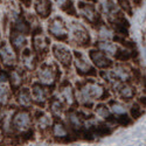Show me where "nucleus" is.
Here are the masks:
<instances>
[{
  "mask_svg": "<svg viewBox=\"0 0 146 146\" xmlns=\"http://www.w3.org/2000/svg\"><path fill=\"white\" fill-rule=\"evenodd\" d=\"M75 96L80 104L86 108H91L95 101H103L109 97V92L102 83L89 78L78 84Z\"/></svg>",
  "mask_w": 146,
  "mask_h": 146,
  "instance_id": "f257e3e1",
  "label": "nucleus"
},
{
  "mask_svg": "<svg viewBox=\"0 0 146 146\" xmlns=\"http://www.w3.org/2000/svg\"><path fill=\"white\" fill-rule=\"evenodd\" d=\"M33 117L28 109H19L17 110L11 120V126L14 132H18L20 137L32 131Z\"/></svg>",
  "mask_w": 146,
  "mask_h": 146,
  "instance_id": "f03ea898",
  "label": "nucleus"
},
{
  "mask_svg": "<svg viewBox=\"0 0 146 146\" xmlns=\"http://www.w3.org/2000/svg\"><path fill=\"white\" fill-rule=\"evenodd\" d=\"M68 36L75 44H78L81 47L89 46L91 41L88 29L78 21L70 22V26L68 28Z\"/></svg>",
  "mask_w": 146,
  "mask_h": 146,
  "instance_id": "7ed1b4c3",
  "label": "nucleus"
},
{
  "mask_svg": "<svg viewBox=\"0 0 146 146\" xmlns=\"http://www.w3.org/2000/svg\"><path fill=\"white\" fill-rule=\"evenodd\" d=\"M60 76L58 67L54 63H42L38 70L39 83L46 87H54Z\"/></svg>",
  "mask_w": 146,
  "mask_h": 146,
  "instance_id": "20e7f679",
  "label": "nucleus"
},
{
  "mask_svg": "<svg viewBox=\"0 0 146 146\" xmlns=\"http://www.w3.org/2000/svg\"><path fill=\"white\" fill-rule=\"evenodd\" d=\"M48 32L49 34L58 41H67L68 40V26L66 21L60 18L54 17L48 22Z\"/></svg>",
  "mask_w": 146,
  "mask_h": 146,
  "instance_id": "39448f33",
  "label": "nucleus"
},
{
  "mask_svg": "<svg viewBox=\"0 0 146 146\" xmlns=\"http://www.w3.org/2000/svg\"><path fill=\"white\" fill-rule=\"evenodd\" d=\"M74 64L76 68L77 74L81 76H96L97 72L91 62L87 58V56L81 52H74Z\"/></svg>",
  "mask_w": 146,
  "mask_h": 146,
  "instance_id": "423d86ee",
  "label": "nucleus"
},
{
  "mask_svg": "<svg viewBox=\"0 0 146 146\" xmlns=\"http://www.w3.org/2000/svg\"><path fill=\"white\" fill-rule=\"evenodd\" d=\"M52 53L57 62L66 69H69L72 62V54L70 49L62 43H54L52 46Z\"/></svg>",
  "mask_w": 146,
  "mask_h": 146,
  "instance_id": "0eeeda50",
  "label": "nucleus"
},
{
  "mask_svg": "<svg viewBox=\"0 0 146 146\" xmlns=\"http://www.w3.org/2000/svg\"><path fill=\"white\" fill-rule=\"evenodd\" d=\"M52 136L56 141L60 143H68V141H74L75 138L71 135L70 130L68 126L61 120H55L53 121L52 127H50Z\"/></svg>",
  "mask_w": 146,
  "mask_h": 146,
  "instance_id": "6e6552de",
  "label": "nucleus"
},
{
  "mask_svg": "<svg viewBox=\"0 0 146 146\" xmlns=\"http://www.w3.org/2000/svg\"><path fill=\"white\" fill-rule=\"evenodd\" d=\"M32 44H33V50L35 54H38L39 56H44L49 52L50 40L47 35L43 34L42 29H39L38 32H34L33 34Z\"/></svg>",
  "mask_w": 146,
  "mask_h": 146,
  "instance_id": "1a4fd4ad",
  "label": "nucleus"
},
{
  "mask_svg": "<svg viewBox=\"0 0 146 146\" xmlns=\"http://www.w3.org/2000/svg\"><path fill=\"white\" fill-rule=\"evenodd\" d=\"M57 98L62 102L64 105H69L72 106L76 104V96H75V90L72 88V86L68 82H63L62 84L60 86L58 89V95H57Z\"/></svg>",
  "mask_w": 146,
  "mask_h": 146,
  "instance_id": "9d476101",
  "label": "nucleus"
},
{
  "mask_svg": "<svg viewBox=\"0 0 146 146\" xmlns=\"http://www.w3.org/2000/svg\"><path fill=\"white\" fill-rule=\"evenodd\" d=\"M17 53L13 50L12 48L6 41H1L0 42V61L1 63L7 67H14V64L17 63Z\"/></svg>",
  "mask_w": 146,
  "mask_h": 146,
  "instance_id": "9b49d317",
  "label": "nucleus"
},
{
  "mask_svg": "<svg viewBox=\"0 0 146 146\" xmlns=\"http://www.w3.org/2000/svg\"><path fill=\"white\" fill-rule=\"evenodd\" d=\"M78 12L80 14L86 19L91 25H101V17L98 14V12L96 11L95 6L87 4V3H80L78 4Z\"/></svg>",
  "mask_w": 146,
  "mask_h": 146,
  "instance_id": "f8f14e48",
  "label": "nucleus"
},
{
  "mask_svg": "<svg viewBox=\"0 0 146 146\" xmlns=\"http://www.w3.org/2000/svg\"><path fill=\"white\" fill-rule=\"evenodd\" d=\"M111 88L113 89V91L117 94V96L120 100H123L125 102L131 101L136 95V89L129 82H118L113 86H111Z\"/></svg>",
  "mask_w": 146,
  "mask_h": 146,
  "instance_id": "ddd939ff",
  "label": "nucleus"
},
{
  "mask_svg": "<svg viewBox=\"0 0 146 146\" xmlns=\"http://www.w3.org/2000/svg\"><path fill=\"white\" fill-rule=\"evenodd\" d=\"M89 58L94 63L95 67H97L98 69H109L113 66L112 61L109 58V56H106L104 53H102L98 49H91L89 50Z\"/></svg>",
  "mask_w": 146,
  "mask_h": 146,
  "instance_id": "4468645a",
  "label": "nucleus"
},
{
  "mask_svg": "<svg viewBox=\"0 0 146 146\" xmlns=\"http://www.w3.org/2000/svg\"><path fill=\"white\" fill-rule=\"evenodd\" d=\"M31 94H32L33 101L40 106H43L47 103L48 96H49L47 87L43 86V84H41V83H39V82H35V83L32 84Z\"/></svg>",
  "mask_w": 146,
  "mask_h": 146,
  "instance_id": "2eb2a0df",
  "label": "nucleus"
},
{
  "mask_svg": "<svg viewBox=\"0 0 146 146\" xmlns=\"http://www.w3.org/2000/svg\"><path fill=\"white\" fill-rule=\"evenodd\" d=\"M34 118H35L36 126H38V129L41 132L50 130L52 124H53V117L50 115H48L47 112H44L42 110H39V111H36Z\"/></svg>",
  "mask_w": 146,
  "mask_h": 146,
  "instance_id": "dca6fc26",
  "label": "nucleus"
},
{
  "mask_svg": "<svg viewBox=\"0 0 146 146\" xmlns=\"http://www.w3.org/2000/svg\"><path fill=\"white\" fill-rule=\"evenodd\" d=\"M27 43H28L27 35L17 33V32L11 33V47L13 48V50L15 53H21L26 48Z\"/></svg>",
  "mask_w": 146,
  "mask_h": 146,
  "instance_id": "f3484780",
  "label": "nucleus"
},
{
  "mask_svg": "<svg viewBox=\"0 0 146 146\" xmlns=\"http://www.w3.org/2000/svg\"><path fill=\"white\" fill-rule=\"evenodd\" d=\"M21 64L28 71H33L36 68L38 58H36L35 54L31 49H28V48H26V49H23L21 52Z\"/></svg>",
  "mask_w": 146,
  "mask_h": 146,
  "instance_id": "a211bd4d",
  "label": "nucleus"
},
{
  "mask_svg": "<svg viewBox=\"0 0 146 146\" xmlns=\"http://www.w3.org/2000/svg\"><path fill=\"white\" fill-rule=\"evenodd\" d=\"M112 25V27L115 28V31L118 33V34H120V35H127V33H129V22H127V20L123 17V14H120V13H118L113 19H111L110 21H109Z\"/></svg>",
  "mask_w": 146,
  "mask_h": 146,
  "instance_id": "6ab92c4d",
  "label": "nucleus"
},
{
  "mask_svg": "<svg viewBox=\"0 0 146 146\" xmlns=\"http://www.w3.org/2000/svg\"><path fill=\"white\" fill-rule=\"evenodd\" d=\"M17 102L21 108L29 109L33 105V98H32L31 90L28 88L21 87L17 92Z\"/></svg>",
  "mask_w": 146,
  "mask_h": 146,
  "instance_id": "aec40b11",
  "label": "nucleus"
},
{
  "mask_svg": "<svg viewBox=\"0 0 146 146\" xmlns=\"http://www.w3.org/2000/svg\"><path fill=\"white\" fill-rule=\"evenodd\" d=\"M48 108H49L50 116L55 120H60V118L62 117V115L64 113V104L61 102L57 97H53V98L49 101Z\"/></svg>",
  "mask_w": 146,
  "mask_h": 146,
  "instance_id": "412c9836",
  "label": "nucleus"
},
{
  "mask_svg": "<svg viewBox=\"0 0 146 146\" xmlns=\"http://www.w3.org/2000/svg\"><path fill=\"white\" fill-rule=\"evenodd\" d=\"M35 11L41 19H47L52 13V1L50 0H36Z\"/></svg>",
  "mask_w": 146,
  "mask_h": 146,
  "instance_id": "4be33fe9",
  "label": "nucleus"
},
{
  "mask_svg": "<svg viewBox=\"0 0 146 146\" xmlns=\"http://www.w3.org/2000/svg\"><path fill=\"white\" fill-rule=\"evenodd\" d=\"M111 71L113 74V77L118 82H129L131 80V71L125 64L118 63L115 66V69Z\"/></svg>",
  "mask_w": 146,
  "mask_h": 146,
  "instance_id": "5701e85b",
  "label": "nucleus"
},
{
  "mask_svg": "<svg viewBox=\"0 0 146 146\" xmlns=\"http://www.w3.org/2000/svg\"><path fill=\"white\" fill-rule=\"evenodd\" d=\"M97 47H98V50L104 53L106 56H112V57H116L119 50V47L111 41H98Z\"/></svg>",
  "mask_w": 146,
  "mask_h": 146,
  "instance_id": "b1692460",
  "label": "nucleus"
},
{
  "mask_svg": "<svg viewBox=\"0 0 146 146\" xmlns=\"http://www.w3.org/2000/svg\"><path fill=\"white\" fill-rule=\"evenodd\" d=\"M95 112L97 116L101 117L102 119H104L105 121H108V123H115V117L111 113L110 109H109V106L106 104H104V103L97 104L95 106Z\"/></svg>",
  "mask_w": 146,
  "mask_h": 146,
  "instance_id": "393cba45",
  "label": "nucleus"
},
{
  "mask_svg": "<svg viewBox=\"0 0 146 146\" xmlns=\"http://www.w3.org/2000/svg\"><path fill=\"white\" fill-rule=\"evenodd\" d=\"M8 81L11 82V87L13 89V91H18L22 87V83H23L22 71L19 69L12 70V72H9V80Z\"/></svg>",
  "mask_w": 146,
  "mask_h": 146,
  "instance_id": "a878e982",
  "label": "nucleus"
},
{
  "mask_svg": "<svg viewBox=\"0 0 146 146\" xmlns=\"http://www.w3.org/2000/svg\"><path fill=\"white\" fill-rule=\"evenodd\" d=\"M101 9H102V13L108 18L109 21L111 19H113L119 13L116 8V5L111 1V0H105V1H103L101 5Z\"/></svg>",
  "mask_w": 146,
  "mask_h": 146,
  "instance_id": "bb28decb",
  "label": "nucleus"
},
{
  "mask_svg": "<svg viewBox=\"0 0 146 146\" xmlns=\"http://www.w3.org/2000/svg\"><path fill=\"white\" fill-rule=\"evenodd\" d=\"M12 32H17V33L27 35L31 32V26L25 19L19 18L13 22V25H12Z\"/></svg>",
  "mask_w": 146,
  "mask_h": 146,
  "instance_id": "cd10ccee",
  "label": "nucleus"
},
{
  "mask_svg": "<svg viewBox=\"0 0 146 146\" xmlns=\"http://www.w3.org/2000/svg\"><path fill=\"white\" fill-rule=\"evenodd\" d=\"M11 101V91L5 86V84L0 83V106H6Z\"/></svg>",
  "mask_w": 146,
  "mask_h": 146,
  "instance_id": "c85d7f7f",
  "label": "nucleus"
},
{
  "mask_svg": "<svg viewBox=\"0 0 146 146\" xmlns=\"http://www.w3.org/2000/svg\"><path fill=\"white\" fill-rule=\"evenodd\" d=\"M56 4L58 5V7L64 11L66 13L70 14V15H76V11L72 6V1L71 0H55Z\"/></svg>",
  "mask_w": 146,
  "mask_h": 146,
  "instance_id": "c756f323",
  "label": "nucleus"
},
{
  "mask_svg": "<svg viewBox=\"0 0 146 146\" xmlns=\"http://www.w3.org/2000/svg\"><path fill=\"white\" fill-rule=\"evenodd\" d=\"M97 32H98V38H100L101 41H110L113 38L111 29L109 27H106L104 23H101Z\"/></svg>",
  "mask_w": 146,
  "mask_h": 146,
  "instance_id": "7c9ffc66",
  "label": "nucleus"
},
{
  "mask_svg": "<svg viewBox=\"0 0 146 146\" xmlns=\"http://www.w3.org/2000/svg\"><path fill=\"white\" fill-rule=\"evenodd\" d=\"M130 112H131V116H132V118H133V119H138V118H140V117H141V115L144 113L143 106H141V105H139L138 103H135V104H133V105L131 106Z\"/></svg>",
  "mask_w": 146,
  "mask_h": 146,
  "instance_id": "2f4dec72",
  "label": "nucleus"
},
{
  "mask_svg": "<svg viewBox=\"0 0 146 146\" xmlns=\"http://www.w3.org/2000/svg\"><path fill=\"white\" fill-rule=\"evenodd\" d=\"M118 4L121 6V8L123 9H125V12L127 14H132V11H131V6H130V4H129V1L127 0H118Z\"/></svg>",
  "mask_w": 146,
  "mask_h": 146,
  "instance_id": "473e14b6",
  "label": "nucleus"
},
{
  "mask_svg": "<svg viewBox=\"0 0 146 146\" xmlns=\"http://www.w3.org/2000/svg\"><path fill=\"white\" fill-rule=\"evenodd\" d=\"M8 80H9V72L1 69V67H0V83L4 84L5 82H8Z\"/></svg>",
  "mask_w": 146,
  "mask_h": 146,
  "instance_id": "72a5a7b5",
  "label": "nucleus"
},
{
  "mask_svg": "<svg viewBox=\"0 0 146 146\" xmlns=\"http://www.w3.org/2000/svg\"><path fill=\"white\" fill-rule=\"evenodd\" d=\"M4 117H5V112H4V110H3V108L0 106V123H3Z\"/></svg>",
  "mask_w": 146,
  "mask_h": 146,
  "instance_id": "f704fd0d",
  "label": "nucleus"
},
{
  "mask_svg": "<svg viewBox=\"0 0 146 146\" xmlns=\"http://www.w3.org/2000/svg\"><path fill=\"white\" fill-rule=\"evenodd\" d=\"M22 3H25L26 5H29V3H31V0H22Z\"/></svg>",
  "mask_w": 146,
  "mask_h": 146,
  "instance_id": "c9c22d12",
  "label": "nucleus"
},
{
  "mask_svg": "<svg viewBox=\"0 0 146 146\" xmlns=\"http://www.w3.org/2000/svg\"><path fill=\"white\" fill-rule=\"evenodd\" d=\"M0 138H1V130H0Z\"/></svg>",
  "mask_w": 146,
  "mask_h": 146,
  "instance_id": "e433bc0d",
  "label": "nucleus"
},
{
  "mask_svg": "<svg viewBox=\"0 0 146 146\" xmlns=\"http://www.w3.org/2000/svg\"><path fill=\"white\" fill-rule=\"evenodd\" d=\"M91 1H96V0H91Z\"/></svg>",
  "mask_w": 146,
  "mask_h": 146,
  "instance_id": "4c0bfd02",
  "label": "nucleus"
},
{
  "mask_svg": "<svg viewBox=\"0 0 146 146\" xmlns=\"http://www.w3.org/2000/svg\"><path fill=\"white\" fill-rule=\"evenodd\" d=\"M0 146H1V145H0Z\"/></svg>",
  "mask_w": 146,
  "mask_h": 146,
  "instance_id": "58836bf2",
  "label": "nucleus"
}]
</instances>
